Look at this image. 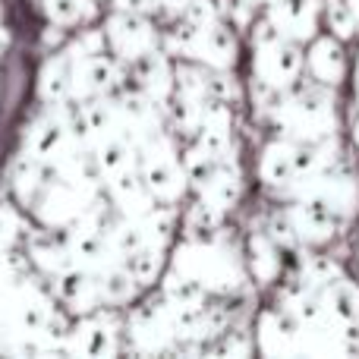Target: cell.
<instances>
[{
    "label": "cell",
    "instance_id": "obj_1",
    "mask_svg": "<svg viewBox=\"0 0 359 359\" xmlns=\"http://www.w3.org/2000/svg\"><path fill=\"white\" fill-rule=\"evenodd\" d=\"M177 271L189 274L205 290H233L240 284V268L227 246L215 240H192L180 249Z\"/></svg>",
    "mask_w": 359,
    "mask_h": 359
},
{
    "label": "cell",
    "instance_id": "obj_2",
    "mask_svg": "<svg viewBox=\"0 0 359 359\" xmlns=\"http://www.w3.org/2000/svg\"><path fill=\"white\" fill-rule=\"evenodd\" d=\"M255 73L262 82L274 88H287L303 69V57L293 48V41H287L271 19H262L255 29Z\"/></svg>",
    "mask_w": 359,
    "mask_h": 359
},
{
    "label": "cell",
    "instance_id": "obj_3",
    "mask_svg": "<svg viewBox=\"0 0 359 359\" xmlns=\"http://www.w3.org/2000/svg\"><path fill=\"white\" fill-rule=\"evenodd\" d=\"M278 120L284 123V130L297 139L316 142V139L328 136L334 130V111L331 101L322 98L316 92H303L297 98H290L284 107L278 104Z\"/></svg>",
    "mask_w": 359,
    "mask_h": 359
},
{
    "label": "cell",
    "instance_id": "obj_4",
    "mask_svg": "<svg viewBox=\"0 0 359 359\" xmlns=\"http://www.w3.org/2000/svg\"><path fill=\"white\" fill-rule=\"evenodd\" d=\"M107 44L123 60H139V57H145L155 48V32L136 13H120V16H114L107 22Z\"/></svg>",
    "mask_w": 359,
    "mask_h": 359
},
{
    "label": "cell",
    "instance_id": "obj_5",
    "mask_svg": "<svg viewBox=\"0 0 359 359\" xmlns=\"http://www.w3.org/2000/svg\"><path fill=\"white\" fill-rule=\"evenodd\" d=\"M293 224V233L299 240H309V243H322V240H331L337 230V215L322 202H312V198H303L299 205H293L287 211Z\"/></svg>",
    "mask_w": 359,
    "mask_h": 359
},
{
    "label": "cell",
    "instance_id": "obj_6",
    "mask_svg": "<svg viewBox=\"0 0 359 359\" xmlns=\"http://www.w3.org/2000/svg\"><path fill=\"white\" fill-rule=\"evenodd\" d=\"M145 186H149L151 196L164 198V202H170V198H177L183 192L180 164L174 161V151L164 142L158 149H151V155L145 158Z\"/></svg>",
    "mask_w": 359,
    "mask_h": 359
},
{
    "label": "cell",
    "instance_id": "obj_7",
    "mask_svg": "<svg viewBox=\"0 0 359 359\" xmlns=\"http://www.w3.org/2000/svg\"><path fill=\"white\" fill-rule=\"evenodd\" d=\"M284 38H312L316 35V0H278L268 16Z\"/></svg>",
    "mask_w": 359,
    "mask_h": 359
},
{
    "label": "cell",
    "instance_id": "obj_8",
    "mask_svg": "<svg viewBox=\"0 0 359 359\" xmlns=\"http://www.w3.org/2000/svg\"><path fill=\"white\" fill-rule=\"evenodd\" d=\"M309 69L322 86H337L344 79V69H347L341 44L331 41V38H318L309 50Z\"/></svg>",
    "mask_w": 359,
    "mask_h": 359
},
{
    "label": "cell",
    "instance_id": "obj_9",
    "mask_svg": "<svg viewBox=\"0 0 359 359\" xmlns=\"http://www.w3.org/2000/svg\"><path fill=\"white\" fill-rule=\"evenodd\" d=\"M57 293H60L69 306H76V309H82V312L104 303V297H101V280H92L88 271H63L60 284H57Z\"/></svg>",
    "mask_w": 359,
    "mask_h": 359
},
{
    "label": "cell",
    "instance_id": "obj_10",
    "mask_svg": "<svg viewBox=\"0 0 359 359\" xmlns=\"http://www.w3.org/2000/svg\"><path fill=\"white\" fill-rule=\"evenodd\" d=\"M262 180L271 186H287L297 180V145L274 142L262 155Z\"/></svg>",
    "mask_w": 359,
    "mask_h": 359
},
{
    "label": "cell",
    "instance_id": "obj_11",
    "mask_svg": "<svg viewBox=\"0 0 359 359\" xmlns=\"http://www.w3.org/2000/svg\"><path fill=\"white\" fill-rule=\"evenodd\" d=\"M73 69H76V60L67 54H57L48 60L41 73V95L48 101H63L69 92H73Z\"/></svg>",
    "mask_w": 359,
    "mask_h": 359
},
{
    "label": "cell",
    "instance_id": "obj_12",
    "mask_svg": "<svg viewBox=\"0 0 359 359\" xmlns=\"http://www.w3.org/2000/svg\"><path fill=\"white\" fill-rule=\"evenodd\" d=\"M328 316L334 318L341 328H350V325L359 322V290L347 280H337V284H328Z\"/></svg>",
    "mask_w": 359,
    "mask_h": 359
},
{
    "label": "cell",
    "instance_id": "obj_13",
    "mask_svg": "<svg viewBox=\"0 0 359 359\" xmlns=\"http://www.w3.org/2000/svg\"><path fill=\"white\" fill-rule=\"evenodd\" d=\"M249 255H252V268H255V278L271 284L280 271V259H278V246H274L271 236L265 233H252L249 240Z\"/></svg>",
    "mask_w": 359,
    "mask_h": 359
},
{
    "label": "cell",
    "instance_id": "obj_14",
    "mask_svg": "<svg viewBox=\"0 0 359 359\" xmlns=\"http://www.w3.org/2000/svg\"><path fill=\"white\" fill-rule=\"evenodd\" d=\"M233 198H236V174H230V168H217L202 180V202L224 211V208H230Z\"/></svg>",
    "mask_w": 359,
    "mask_h": 359
},
{
    "label": "cell",
    "instance_id": "obj_15",
    "mask_svg": "<svg viewBox=\"0 0 359 359\" xmlns=\"http://www.w3.org/2000/svg\"><path fill=\"white\" fill-rule=\"evenodd\" d=\"M76 353H114V334L101 318H92L86 322L79 331H76Z\"/></svg>",
    "mask_w": 359,
    "mask_h": 359
},
{
    "label": "cell",
    "instance_id": "obj_16",
    "mask_svg": "<svg viewBox=\"0 0 359 359\" xmlns=\"http://www.w3.org/2000/svg\"><path fill=\"white\" fill-rule=\"evenodd\" d=\"M136 287L139 284L133 280V274L126 268H114L101 278V297H104V303H126Z\"/></svg>",
    "mask_w": 359,
    "mask_h": 359
},
{
    "label": "cell",
    "instance_id": "obj_17",
    "mask_svg": "<svg viewBox=\"0 0 359 359\" xmlns=\"http://www.w3.org/2000/svg\"><path fill=\"white\" fill-rule=\"evenodd\" d=\"M60 145H63V126L57 123V120H48V123H41L35 130V136H32V155L48 161V158L60 155Z\"/></svg>",
    "mask_w": 359,
    "mask_h": 359
},
{
    "label": "cell",
    "instance_id": "obj_18",
    "mask_svg": "<svg viewBox=\"0 0 359 359\" xmlns=\"http://www.w3.org/2000/svg\"><path fill=\"white\" fill-rule=\"evenodd\" d=\"M328 25L341 38H350L356 29V13L350 10L347 0H328Z\"/></svg>",
    "mask_w": 359,
    "mask_h": 359
},
{
    "label": "cell",
    "instance_id": "obj_19",
    "mask_svg": "<svg viewBox=\"0 0 359 359\" xmlns=\"http://www.w3.org/2000/svg\"><path fill=\"white\" fill-rule=\"evenodd\" d=\"M44 6H48V16L54 19V22L67 25V22H76V19L82 16L88 0H44Z\"/></svg>",
    "mask_w": 359,
    "mask_h": 359
},
{
    "label": "cell",
    "instance_id": "obj_20",
    "mask_svg": "<svg viewBox=\"0 0 359 359\" xmlns=\"http://www.w3.org/2000/svg\"><path fill=\"white\" fill-rule=\"evenodd\" d=\"M16 236H19L16 215H13L10 208H0V252H4V249H10Z\"/></svg>",
    "mask_w": 359,
    "mask_h": 359
},
{
    "label": "cell",
    "instance_id": "obj_21",
    "mask_svg": "<svg viewBox=\"0 0 359 359\" xmlns=\"http://www.w3.org/2000/svg\"><path fill=\"white\" fill-rule=\"evenodd\" d=\"M164 6H170V10H186V4H189V0H161Z\"/></svg>",
    "mask_w": 359,
    "mask_h": 359
},
{
    "label": "cell",
    "instance_id": "obj_22",
    "mask_svg": "<svg viewBox=\"0 0 359 359\" xmlns=\"http://www.w3.org/2000/svg\"><path fill=\"white\" fill-rule=\"evenodd\" d=\"M353 139H356V145H359V107L353 111Z\"/></svg>",
    "mask_w": 359,
    "mask_h": 359
},
{
    "label": "cell",
    "instance_id": "obj_23",
    "mask_svg": "<svg viewBox=\"0 0 359 359\" xmlns=\"http://www.w3.org/2000/svg\"><path fill=\"white\" fill-rule=\"evenodd\" d=\"M255 4H262V0H240V6H249V10H255Z\"/></svg>",
    "mask_w": 359,
    "mask_h": 359
},
{
    "label": "cell",
    "instance_id": "obj_24",
    "mask_svg": "<svg viewBox=\"0 0 359 359\" xmlns=\"http://www.w3.org/2000/svg\"><path fill=\"white\" fill-rule=\"evenodd\" d=\"M347 4H350V10H353L356 19H359V0H347Z\"/></svg>",
    "mask_w": 359,
    "mask_h": 359
},
{
    "label": "cell",
    "instance_id": "obj_25",
    "mask_svg": "<svg viewBox=\"0 0 359 359\" xmlns=\"http://www.w3.org/2000/svg\"><path fill=\"white\" fill-rule=\"evenodd\" d=\"M4 280H6V271H4V262H0V287H4Z\"/></svg>",
    "mask_w": 359,
    "mask_h": 359
},
{
    "label": "cell",
    "instance_id": "obj_26",
    "mask_svg": "<svg viewBox=\"0 0 359 359\" xmlns=\"http://www.w3.org/2000/svg\"><path fill=\"white\" fill-rule=\"evenodd\" d=\"M356 95H359V82H356Z\"/></svg>",
    "mask_w": 359,
    "mask_h": 359
}]
</instances>
